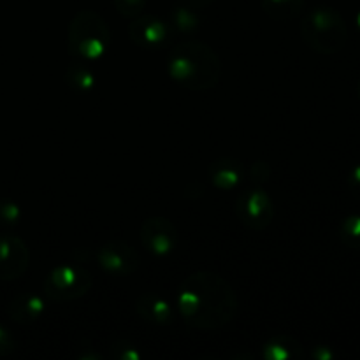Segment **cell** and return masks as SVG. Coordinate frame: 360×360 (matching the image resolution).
Instances as JSON below:
<instances>
[{"instance_id": "1", "label": "cell", "mask_w": 360, "mask_h": 360, "mask_svg": "<svg viewBox=\"0 0 360 360\" xmlns=\"http://www.w3.org/2000/svg\"><path fill=\"white\" fill-rule=\"evenodd\" d=\"M178 309L186 326L199 330H218L227 327L236 316L238 297L224 276L197 271L179 285Z\"/></svg>"}, {"instance_id": "2", "label": "cell", "mask_w": 360, "mask_h": 360, "mask_svg": "<svg viewBox=\"0 0 360 360\" xmlns=\"http://www.w3.org/2000/svg\"><path fill=\"white\" fill-rule=\"evenodd\" d=\"M167 72L186 90L206 91L220 83L221 60L210 44L188 39L169 53Z\"/></svg>"}, {"instance_id": "3", "label": "cell", "mask_w": 360, "mask_h": 360, "mask_svg": "<svg viewBox=\"0 0 360 360\" xmlns=\"http://www.w3.org/2000/svg\"><path fill=\"white\" fill-rule=\"evenodd\" d=\"M111 30L97 11H79L67 30V48L70 55L83 62H95L108 53Z\"/></svg>"}, {"instance_id": "4", "label": "cell", "mask_w": 360, "mask_h": 360, "mask_svg": "<svg viewBox=\"0 0 360 360\" xmlns=\"http://www.w3.org/2000/svg\"><path fill=\"white\" fill-rule=\"evenodd\" d=\"M301 35L313 51L333 55L347 44L348 28L343 16L333 7H315L302 20Z\"/></svg>"}, {"instance_id": "5", "label": "cell", "mask_w": 360, "mask_h": 360, "mask_svg": "<svg viewBox=\"0 0 360 360\" xmlns=\"http://www.w3.org/2000/svg\"><path fill=\"white\" fill-rule=\"evenodd\" d=\"M94 287V276L79 264H62L49 271L42 285V294L48 301L69 302L84 297Z\"/></svg>"}, {"instance_id": "6", "label": "cell", "mask_w": 360, "mask_h": 360, "mask_svg": "<svg viewBox=\"0 0 360 360\" xmlns=\"http://www.w3.org/2000/svg\"><path fill=\"white\" fill-rule=\"evenodd\" d=\"M234 211L236 217L246 229L257 232L269 227L276 214L273 199L260 188L245 190L239 193L234 204Z\"/></svg>"}, {"instance_id": "7", "label": "cell", "mask_w": 360, "mask_h": 360, "mask_svg": "<svg viewBox=\"0 0 360 360\" xmlns=\"http://www.w3.org/2000/svg\"><path fill=\"white\" fill-rule=\"evenodd\" d=\"M97 262L104 273L125 278L139 269V255L125 241H109L97 250Z\"/></svg>"}, {"instance_id": "8", "label": "cell", "mask_w": 360, "mask_h": 360, "mask_svg": "<svg viewBox=\"0 0 360 360\" xmlns=\"http://www.w3.org/2000/svg\"><path fill=\"white\" fill-rule=\"evenodd\" d=\"M139 238L144 248L157 257H167L178 246V231L169 218L150 217L139 229Z\"/></svg>"}, {"instance_id": "9", "label": "cell", "mask_w": 360, "mask_h": 360, "mask_svg": "<svg viewBox=\"0 0 360 360\" xmlns=\"http://www.w3.org/2000/svg\"><path fill=\"white\" fill-rule=\"evenodd\" d=\"M30 262L27 243L14 234H0V280L13 281L25 274Z\"/></svg>"}, {"instance_id": "10", "label": "cell", "mask_w": 360, "mask_h": 360, "mask_svg": "<svg viewBox=\"0 0 360 360\" xmlns=\"http://www.w3.org/2000/svg\"><path fill=\"white\" fill-rule=\"evenodd\" d=\"M129 37L141 49L157 51L169 41V27L158 18L141 14L132 18V23L129 25Z\"/></svg>"}, {"instance_id": "11", "label": "cell", "mask_w": 360, "mask_h": 360, "mask_svg": "<svg viewBox=\"0 0 360 360\" xmlns=\"http://www.w3.org/2000/svg\"><path fill=\"white\" fill-rule=\"evenodd\" d=\"M7 311H9V316L13 322L20 323V326H30V323L37 322L44 315V299L39 294H34V292L20 294L11 301Z\"/></svg>"}, {"instance_id": "12", "label": "cell", "mask_w": 360, "mask_h": 360, "mask_svg": "<svg viewBox=\"0 0 360 360\" xmlns=\"http://www.w3.org/2000/svg\"><path fill=\"white\" fill-rule=\"evenodd\" d=\"M136 309L146 322L155 326H171L174 311L165 299L157 294H143L136 301Z\"/></svg>"}, {"instance_id": "13", "label": "cell", "mask_w": 360, "mask_h": 360, "mask_svg": "<svg viewBox=\"0 0 360 360\" xmlns=\"http://www.w3.org/2000/svg\"><path fill=\"white\" fill-rule=\"evenodd\" d=\"M210 179L214 188L231 192L243 179L241 165L232 158H221V160L213 162L210 167Z\"/></svg>"}, {"instance_id": "14", "label": "cell", "mask_w": 360, "mask_h": 360, "mask_svg": "<svg viewBox=\"0 0 360 360\" xmlns=\"http://www.w3.org/2000/svg\"><path fill=\"white\" fill-rule=\"evenodd\" d=\"M302 355V345L290 336H274L262 347V357L267 360H295Z\"/></svg>"}, {"instance_id": "15", "label": "cell", "mask_w": 360, "mask_h": 360, "mask_svg": "<svg viewBox=\"0 0 360 360\" xmlns=\"http://www.w3.org/2000/svg\"><path fill=\"white\" fill-rule=\"evenodd\" d=\"M262 11L276 21H287L299 16L304 9V0H260Z\"/></svg>"}, {"instance_id": "16", "label": "cell", "mask_w": 360, "mask_h": 360, "mask_svg": "<svg viewBox=\"0 0 360 360\" xmlns=\"http://www.w3.org/2000/svg\"><path fill=\"white\" fill-rule=\"evenodd\" d=\"M65 81L77 94H90L97 84V77H95L94 70L86 67V63L70 65L65 72Z\"/></svg>"}, {"instance_id": "17", "label": "cell", "mask_w": 360, "mask_h": 360, "mask_svg": "<svg viewBox=\"0 0 360 360\" xmlns=\"http://www.w3.org/2000/svg\"><path fill=\"white\" fill-rule=\"evenodd\" d=\"M171 25L176 28V32L183 35H190L199 28V16H197L195 9L190 6L176 7L172 11Z\"/></svg>"}, {"instance_id": "18", "label": "cell", "mask_w": 360, "mask_h": 360, "mask_svg": "<svg viewBox=\"0 0 360 360\" xmlns=\"http://www.w3.org/2000/svg\"><path fill=\"white\" fill-rule=\"evenodd\" d=\"M340 238L350 248L360 250V214H352L341 220Z\"/></svg>"}, {"instance_id": "19", "label": "cell", "mask_w": 360, "mask_h": 360, "mask_svg": "<svg viewBox=\"0 0 360 360\" xmlns=\"http://www.w3.org/2000/svg\"><path fill=\"white\" fill-rule=\"evenodd\" d=\"M116 11L125 18H137L146 9V0H112Z\"/></svg>"}, {"instance_id": "20", "label": "cell", "mask_w": 360, "mask_h": 360, "mask_svg": "<svg viewBox=\"0 0 360 360\" xmlns=\"http://www.w3.org/2000/svg\"><path fill=\"white\" fill-rule=\"evenodd\" d=\"M111 355L116 360H139L141 354L134 345H129L127 341H118L112 345Z\"/></svg>"}, {"instance_id": "21", "label": "cell", "mask_w": 360, "mask_h": 360, "mask_svg": "<svg viewBox=\"0 0 360 360\" xmlns=\"http://www.w3.org/2000/svg\"><path fill=\"white\" fill-rule=\"evenodd\" d=\"M21 218V210L16 202H11V200H4L0 202V221L4 224H18Z\"/></svg>"}, {"instance_id": "22", "label": "cell", "mask_w": 360, "mask_h": 360, "mask_svg": "<svg viewBox=\"0 0 360 360\" xmlns=\"http://www.w3.org/2000/svg\"><path fill=\"white\" fill-rule=\"evenodd\" d=\"M16 350V341L11 336V333L4 327H0V357H7Z\"/></svg>"}, {"instance_id": "23", "label": "cell", "mask_w": 360, "mask_h": 360, "mask_svg": "<svg viewBox=\"0 0 360 360\" xmlns=\"http://www.w3.org/2000/svg\"><path fill=\"white\" fill-rule=\"evenodd\" d=\"M348 190L355 199L360 200V165H355L348 174Z\"/></svg>"}, {"instance_id": "24", "label": "cell", "mask_w": 360, "mask_h": 360, "mask_svg": "<svg viewBox=\"0 0 360 360\" xmlns=\"http://www.w3.org/2000/svg\"><path fill=\"white\" fill-rule=\"evenodd\" d=\"M315 359H319V360H330V359H334V354L333 352H329L327 350L326 347H319V348H315Z\"/></svg>"}, {"instance_id": "25", "label": "cell", "mask_w": 360, "mask_h": 360, "mask_svg": "<svg viewBox=\"0 0 360 360\" xmlns=\"http://www.w3.org/2000/svg\"><path fill=\"white\" fill-rule=\"evenodd\" d=\"M186 4L197 11V9H206L207 6L213 4V0H186Z\"/></svg>"}, {"instance_id": "26", "label": "cell", "mask_w": 360, "mask_h": 360, "mask_svg": "<svg viewBox=\"0 0 360 360\" xmlns=\"http://www.w3.org/2000/svg\"><path fill=\"white\" fill-rule=\"evenodd\" d=\"M357 97H359V101H360V79H359V83H357Z\"/></svg>"}, {"instance_id": "27", "label": "cell", "mask_w": 360, "mask_h": 360, "mask_svg": "<svg viewBox=\"0 0 360 360\" xmlns=\"http://www.w3.org/2000/svg\"><path fill=\"white\" fill-rule=\"evenodd\" d=\"M357 27H359V30H360V13H359V16H357Z\"/></svg>"}]
</instances>
